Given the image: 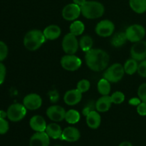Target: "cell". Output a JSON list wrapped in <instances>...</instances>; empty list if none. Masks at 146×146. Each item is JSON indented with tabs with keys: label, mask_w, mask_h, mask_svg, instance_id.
Masks as SVG:
<instances>
[{
	"label": "cell",
	"mask_w": 146,
	"mask_h": 146,
	"mask_svg": "<svg viewBox=\"0 0 146 146\" xmlns=\"http://www.w3.org/2000/svg\"><path fill=\"white\" fill-rule=\"evenodd\" d=\"M109 56L105 51L100 48H91L86 52L85 61L88 68L94 71H103L109 64Z\"/></svg>",
	"instance_id": "obj_1"
},
{
	"label": "cell",
	"mask_w": 146,
	"mask_h": 146,
	"mask_svg": "<svg viewBox=\"0 0 146 146\" xmlns=\"http://www.w3.org/2000/svg\"><path fill=\"white\" fill-rule=\"evenodd\" d=\"M45 41L46 38L43 31L34 29L28 31L24 36V45L29 51H34L39 48Z\"/></svg>",
	"instance_id": "obj_2"
},
{
	"label": "cell",
	"mask_w": 146,
	"mask_h": 146,
	"mask_svg": "<svg viewBox=\"0 0 146 146\" xmlns=\"http://www.w3.org/2000/svg\"><path fill=\"white\" fill-rule=\"evenodd\" d=\"M81 14L88 19H95L102 17L105 11L104 6L96 1H86L81 7Z\"/></svg>",
	"instance_id": "obj_3"
},
{
	"label": "cell",
	"mask_w": 146,
	"mask_h": 146,
	"mask_svg": "<svg viewBox=\"0 0 146 146\" xmlns=\"http://www.w3.org/2000/svg\"><path fill=\"white\" fill-rule=\"evenodd\" d=\"M125 70L120 64H114L108 67L104 74V78L110 83H117L121 81L124 76Z\"/></svg>",
	"instance_id": "obj_4"
},
{
	"label": "cell",
	"mask_w": 146,
	"mask_h": 146,
	"mask_svg": "<svg viewBox=\"0 0 146 146\" xmlns=\"http://www.w3.org/2000/svg\"><path fill=\"white\" fill-rule=\"evenodd\" d=\"M27 114V108L23 104H11L7 111V116L12 122L21 121Z\"/></svg>",
	"instance_id": "obj_5"
},
{
	"label": "cell",
	"mask_w": 146,
	"mask_h": 146,
	"mask_svg": "<svg viewBox=\"0 0 146 146\" xmlns=\"http://www.w3.org/2000/svg\"><path fill=\"white\" fill-rule=\"evenodd\" d=\"M125 33L128 41L135 43L143 40L145 37V29L142 25L133 24L127 28Z\"/></svg>",
	"instance_id": "obj_6"
},
{
	"label": "cell",
	"mask_w": 146,
	"mask_h": 146,
	"mask_svg": "<svg viewBox=\"0 0 146 146\" xmlns=\"http://www.w3.org/2000/svg\"><path fill=\"white\" fill-rule=\"evenodd\" d=\"M79 47L76 36L71 33L66 34L62 40V48L66 54H75Z\"/></svg>",
	"instance_id": "obj_7"
},
{
	"label": "cell",
	"mask_w": 146,
	"mask_h": 146,
	"mask_svg": "<svg viewBox=\"0 0 146 146\" xmlns=\"http://www.w3.org/2000/svg\"><path fill=\"white\" fill-rule=\"evenodd\" d=\"M61 65L63 68L68 71H75L81 67L82 61L74 54H66L61 59Z\"/></svg>",
	"instance_id": "obj_8"
},
{
	"label": "cell",
	"mask_w": 146,
	"mask_h": 146,
	"mask_svg": "<svg viewBox=\"0 0 146 146\" xmlns=\"http://www.w3.org/2000/svg\"><path fill=\"white\" fill-rule=\"evenodd\" d=\"M115 30V25L111 21L104 19L99 21L95 28V31L99 36L108 37L112 35Z\"/></svg>",
	"instance_id": "obj_9"
},
{
	"label": "cell",
	"mask_w": 146,
	"mask_h": 146,
	"mask_svg": "<svg viewBox=\"0 0 146 146\" xmlns=\"http://www.w3.org/2000/svg\"><path fill=\"white\" fill-rule=\"evenodd\" d=\"M131 58L137 61H142L146 58V41H141L134 43L131 48Z\"/></svg>",
	"instance_id": "obj_10"
},
{
	"label": "cell",
	"mask_w": 146,
	"mask_h": 146,
	"mask_svg": "<svg viewBox=\"0 0 146 146\" xmlns=\"http://www.w3.org/2000/svg\"><path fill=\"white\" fill-rule=\"evenodd\" d=\"M81 14V7L74 3L67 4L62 10V17L66 21H74L79 17Z\"/></svg>",
	"instance_id": "obj_11"
},
{
	"label": "cell",
	"mask_w": 146,
	"mask_h": 146,
	"mask_svg": "<svg viewBox=\"0 0 146 146\" xmlns=\"http://www.w3.org/2000/svg\"><path fill=\"white\" fill-rule=\"evenodd\" d=\"M23 105L26 108L31 111L37 110L42 105V99L38 94H30L26 96L23 99Z\"/></svg>",
	"instance_id": "obj_12"
},
{
	"label": "cell",
	"mask_w": 146,
	"mask_h": 146,
	"mask_svg": "<svg viewBox=\"0 0 146 146\" xmlns=\"http://www.w3.org/2000/svg\"><path fill=\"white\" fill-rule=\"evenodd\" d=\"M66 111L60 106H52L47 108L46 115L50 120L55 122H61L65 119Z\"/></svg>",
	"instance_id": "obj_13"
},
{
	"label": "cell",
	"mask_w": 146,
	"mask_h": 146,
	"mask_svg": "<svg viewBox=\"0 0 146 146\" xmlns=\"http://www.w3.org/2000/svg\"><path fill=\"white\" fill-rule=\"evenodd\" d=\"M50 138L45 131L36 132L30 138L29 146H49Z\"/></svg>",
	"instance_id": "obj_14"
},
{
	"label": "cell",
	"mask_w": 146,
	"mask_h": 146,
	"mask_svg": "<svg viewBox=\"0 0 146 146\" xmlns=\"http://www.w3.org/2000/svg\"><path fill=\"white\" fill-rule=\"evenodd\" d=\"M82 99V93L77 88L71 89L66 92L64 96V101L68 106H74L78 104Z\"/></svg>",
	"instance_id": "obj_15"
},
{
	"label": "cell",
	"mask_w": 146,
	"mask_h": 146,
	"mask_svg": "<svg viewBox=\"0 0 146 146\" xmlns=\"http://www.w3.org/2000/svg\"><path fill=\"white\" fill-rule=\"evenodd\" d=\"M81 136L79 131L74 127H67L62 131L60 139L67 142H76L78 141Z\"/></svg>",
	"instance_id": "obj_16"
},
{
	"label": "cell",
	"mask_w": 146,
	"mask_h": 146,
	"mask_svg": "<svg viewBox=\"0 0 146 146\" xmlns=\"http://www.w3.org/2000/svg\"><path fill=\"white\" fill-rule=\"evenodd\" d=\"M29 125L31 129L36 132H44L46 131L47 126L45 119L38 115H34L30 119Z\"/></svg>",
	"instance_id": "obj_17"
},
{
	"label": "cell",
	"mask_w": 146,
	"mask_h": 146,
	"mask_svg": "<svg viewBox=\"0 0 146 146\" xmlns=\"http://www.w3.org/2000/svg\"><path fill=\"white\" fill-rule=\"evenodd\" d=\"M101 123V118L98 111H91L86 115V123L91 129H97Z\"/></svg>",
	"instance_id": "obj_18"
},
{
	"label": "cell",
	"mask_w": 146,
	"mask_h": 146,
	"mask_svg": "<svg viewBox=\"0 0 146 146\" xmlns=\"http://www.w3.org/2000/svg\"><path fill=\"white\" fill-rule=\"evenodd\" d=\"M111 98L109 96H102L98 99L96 104V108L98 112L104 113L108 111L112 105Z\"/></svg>",
	"instance_id": "obj_19"
},
{
	"label": "cell",
	"mask_w": 146,
	"mask_h": 146,
	"mask_svg": "<svg viewBox=\"0 0 146 146\" xmlns=\"http://www.w3.org/2000/svg\"><path fill=\"white\" fill-rule=\"evenodd\" d=\"M44 35L45 36L46 39L47 40H55L57 39L60 36L61 34V30L58 26L49 25L45 28V29L43 31Z\"/></svg>",
	"instance_id": "obj_20"
},
{
	"label": "cell",
	"mask_w": 146,
	"mask_h": 146,
	"mask_svg": "<svg viewBox=\"0 0 146 146\" xmlns=\"http://www.w3.org/2000/svg\"><path fill=\"white\" fill-rule=\"evenodd\" d=\"M45 132L49 136V138L56 140L61 138V135L62 134V130L59 125L56 124V123H52L47 125Z\"/></svg>",
	"instance_id": "obj_21"
},
{
	"label": "cell",
	"mask_w": 146,
	"mask_h": 146,
	"mask_svg": "<svg viewBox=\"0 0 146 146\" xmlns=\"http://www.w3.org/2000/svg\"><path fill=\"white\" fill-rule=\"evenodd\" d=\"M129 5L137 14H143L146 11V0H129Z\"/></svg>",
	"instance_id": "obj_22"
},
{
	"label": "cell",
	"mask_w": 146,
	"mask_h": 146,
	"mask_svg": "<svg viewBox=\"0 0 146 146\" xmlns=\"http://www.w3.org/2000/svg\"><path fill=\"white\" fill-rule=\"evenodd\" d=\"M127 41L128 39H127L125 33L118 32L113 36L111 40V44L113 46L118 48V47H121L122 46H123Z\"/></svg>",
	"instance_id": "obj_23"
},
{
	"label": "cell",
	"mask_w": 146,
	"mask_h": 146,
	"mask_svg": "<svg viewBox=\"0 0 146 146\" xmlns=\"http://www.w3.org/2000/svg\"><path fill=\"white\" fill-rule=\"evenodd\" d=\"M123 68L125 74H128V75H133L135 73H136V71H138V61L132 58H129L125 61Z\"/></svg>",
	"instance_id": "obj_24"
},
{
	"label": "cell",
	"mask_w": 146,
	"mask_h": 146,
	"mask_svg": "<svg viewBox=\"0 0 146 146\" xmlns=\"http://www.w3.org/2000/svg\"><path fill=\"white\" fill-rule=\"evenodd\" d=\"M97 88L101 95L108 96L111 92V84L108 80L104 78L98 81Z\"/></svg>",
	"instance_id": "obj_25"
},
{
	"label": "cell",
	"mask_w": 146,
	"mask_h": 146,
	"mask_svg": "<svg viewBox=\"0 0 146 146\" xmlns=\"http://www.w3.org/2000/svg\"><path fill=\"white\" fill-rule=\"evenodd\" d=\"M78 42H79V47L84 52H87L91 50L94 44L92 38L88 35H85L81 37Z\"/></svg>",
	"instance_id": "obj_26"
},
{
	"label": "cell",
	"mask_w": 146,
	"mask_h": 146,
	"mask_svg": "<svg viewBox=\"0 0 146 146\" xmlns=\"http://www.w3.org/2000/svg\"><path fill=\"white\" fill-rule=\"evenodd\" d=\"M85 30V25L81 21H75L70 26V33L77 36L81 35Z\"/></svg>",
	"instance_id": "obj_27"
},
{
	"label": "cell",
	"mask_w": 146,
	"mask_h": 146,
	"mask_svg": "<svg viewBox=\"0 0 146 146\" xmlns=\"http://www.w3.org/2000/svg\"><path fill=\"white\" fill-rule=\"evenodd\" d=\"M81 115L78 111L76 110L71 109L69 111H66L65 115V120L67 123L70 124L77 123L80 121Z\"/></svg>",
	"instance_id": "obj_28"
},
{
	"label": "cell",
	"mask_w": 146,
	"mask_h": 146,
	"mask_svg": "<svg viewBox=\"0 0 146 146\" xmlns=\"http://www.w3.org/2000/svg\"><path fill=\"white\" fill-rule=\"evenodd\" d=\"M113 104H121L125 101V94L121 91H115L111 96Z\"/></svg>",
	"instance_id": "obj_29"
},
{
	"label": "cell",
	"mask_w": 146,
	"mask_h": 146,
	"mask_svg": "<svg viewBox=\"0 0 146 146\" xmlns=\"http://www.w3.org/2000/svg\"><path fill=\"white\" fill-rule=\"evenodd\" d=\"M90 87H91V84L89 81L86 79H82L78 82L76 88L83 94L87 92L90 89Z\"/></svg>",
	"instance_id": "obj_30"
},
{
	"label": "cell",
	"mask_w": 146,
	"mask_h": 146,
	"mask_svg": "<svg viewBox=\"0 0 146 146\" xmlns=\"http://www.w3.org/2000/svg\"><path fill=\"white\" fill-rule=\"evenodd\" d=\"M8 55V47L2 41H0V62L4 61Z\"/></svg>",
	"instance_id": "obj_31"
},
{
	"label": "cell",
	"mask_w": 146,
	"mask_h": 146,
	"mask_svg": "<svg viewBox=\"0 0 146 146\" xmlns=\"http://www.w3.org/2000/svg\"><path fill=\"white\" fill-rule=\"evenodd\" d=\"M138 96L142 102L146 103V83L142 84L138 90Z\"/></svg>",
	"instance_id": "obj_32"
},
{
	"label": "cell",
	"mask_w": 146,
	"mask_h": 146,
	"mask_svg": "<svg viewBox=\"0 0 146 146\" xmlns=\"http://www.w3.org/2000/svg\"><path fill=\"white\" fill-rule=\"evenodd\" d=\"M9 128V125L4 118H0V135L7 133Z\"/></svg>",
	"instance_id": "obj_33"
},
{
	"label": "cell",
	"mask_w": 146,
	"mask_h": 146,
	"mask_svg": "<svg viewBox=\"0 0 146 146\" xmlns=\"http://www.w3.org/2000/svg\"><path fill=\"white\" fill-rule=\"evenodd\" d=\"M140 76L143 78H146V59L143 60L141 61L139 64H138V71Z\"/></svg>",
	"instance_id": "obj_34"
},
{
	"label": "cell",
	"mask_w": 146,
	"mask_h": 146,
	"mask_svg": "<svg viewBox=\"0 0 146 146\" xmlns=\"http://www.w3.org/2000/svg\"><path fill=\"white\" fill-rule=\"evenodd\" d=\"M6 73H7V69L4 64L0 62V85L4 83L6 77Z\"/></svg>",
	"instance_id": "obj_35"
},
{
	"label": "cell",
	"mask_w": 146,
	"mask_h": 146,
	"mask_svg": "<svg viewBox=\"0 0 146 146\" xmlns=\"http://www.w3.org/2000/svg\"><path fill=\"white\" fill-rule=\"evenodd\" d=\"M137 112L140 115H146V103L141 102L139 105L137 106Z\"/></svg>",
	"instance_id": "obj_36"
},
{
	"label": "cell",
	"mask_w": 146,
	"mask_h": 146,
	"mask_svg": "<svg viewBox=\"0 0 146 146\" xmlns=\"http://www.w3.org/2000/svg\"><path fill=\"white\" fill-rule=\"evenodd\" d=\"M141 99L140 98H132L131 100L129 101V104H131V105H133V106H138L140 104H141Z\"/></svg>",
	"instance_id": "obj_37"
},
{
	"label": "cell",
	"mask_w": 146,
	"mask_h": 146,
	"mask_svg": "<svg viewBox=\"0 0 146 146\" xmlns=\"http://www.w3.org/2000/svg\"><path fill=\"white\" fill-rule=\"evenodd\" d=\"M73 1H74V4H77L79 7H81L86 1V0H73Z\"/></svg>",
	"instance_id": "obj_38"
},
{
	"label": "cell",
	"mask_w": 146,
	"mask_h": 146,
	"mask_svg": "<svg viewBox=\"0 0 146 146\" xmlns=\"http://www.w3.org/2000/svg\"><path fill=\"white\" fill-rule=\"evenodd\" d=\"M118 146H133L132 144L131 143L128 141H124V142H122L121 144H120Z\"/></svg>",
	"instance_id": "obj_39"
},
{
	"label": "cell",
	"mask_w": 146,
	"mask_h": 146,
	"mask_svg": "<svg viewBox=\"0 0 146 146\" xmlns=\"http://www.w3.org/2000/svg\"><path fill=\"white\" fill-rule=\"evenodd\" d=\"M56 146H60V145H56Z\"/></svg>",
	"instance_id": "obj_40"
}]
</instances>
